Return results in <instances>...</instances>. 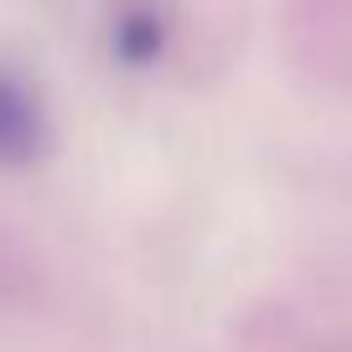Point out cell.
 I'll return each mask as SVG.
<instances>
[{
	"mask_svg": "<svg viewBox=\"0 0 352 352\" xmlns=\"http://www.w3.org/2000/svg\"><path fill=\"white\" fill-rule=\"evenodd\" d=\"M47 151V109L21 73L0 67V171H21Z\"/></svg>",
	"mask_w": 352,
	"mask_h": 352,
	"instance_id": "obj_1",
	"label": "cell"
},
{
	"mask_svg": "<svg viewBox=\"0 0 352 352\" xmlns=\"http://www.w3.org/2000/svg\"><path fill=\"white\" fill-rule=\"evenodd\" d=\"M161 47H166V21L151 6H130V11L114 21V52H120V63L151 67L155 57H161Z\"/></svg>",
	"mask_w": 352,
	"mask_h": 352,
	"instance_id": "obj_2",
	"label": "cell"
}]
</instances>
